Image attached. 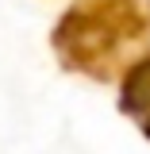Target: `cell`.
Here are the masks:
<instances>
[{"label":"cell","instance_id":"cell-2","mask_svg":"<svg viewBox=\"0 0 150 154\" xmlns=\"http://www.w3.org/2000/svg\"><path fill=\"white\" fill-rule=\"evenodd\" d=\"M119 108L139 123V131L150 139V54L139 58L131 69L123 73L119 85Z\"/></svg>","mask_w":150,"mask_h":154},{"label":"cell","instance_id":"cell-1","mask_svg":"<svg viewBox=\"0 0 150 154\" xmlns=\"http://www.w3.org/2000/svg\"><path fill=\"white\" fill-rule=\"evenodd\" d=\"M54 50L96 81L127 73L150 50V0H81L58 23Z\"/></svg>","mask_w":150,"mask_h":154}]
</instances>
